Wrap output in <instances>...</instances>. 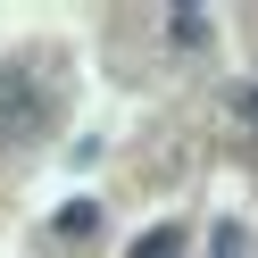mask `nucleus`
Returning a JSON list of instances; mask_svg holds the SVG:
<instances>
[{"label":"nucleus","instance_id":"obj_1","mask_svg":"<svg viewBox=\"0 0 258 258\" xmlns=\"http://www.w3.org/2000/svg\"><path fill=\"white\" fill-rule=\"evenodd\" d=\"M42 125H50V100H42V84H34L25 67H0V150L34 142Z\"/></svg>","mask_w":258,"mask_h":258},{"label":"nucleus","instance_id":"obj_2","mask_svg":"<svg viewBox=\"0 0 258 258\" xmlns=\"http://www.w3.org/2000/svg\"><path fill=\"white\" fill-rule=\"evenodd\" d=\"M191 241H183V225H150V233L134 241V258H183Z\"/></svg>","mask_w":258,"mask_h":258},{"label":"nucleus","instance_id":"obj_3","mask_svg":"<svg viewBox=\"0 0 258 258\" xmlns=\"http://www.w3.org/2000/svg\"><path fill=\"white\" fill-rule=\"evenodd\" d=\"M92 225H100V208H92V200H84V208H67V217H58V233H67V241H84V233H92Z\"/></svg>","mask_w":258,"mask_h":258},{"label":"nucleus","instance_id":"obj_4","mask_svg":"<svg viewBox=\"0 0 258 258\" xmlns=\"http://www.w3.org/2000/svg\"><path fill=\"white\" fill-rule=\"evenodd\" d=\"M175 42H208V17H200V9H175Z\"/></svg>","mask_w":258,"mask_h":258}]
</instances>
